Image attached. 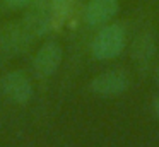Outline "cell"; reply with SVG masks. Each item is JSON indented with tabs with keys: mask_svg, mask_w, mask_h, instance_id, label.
Returning <instances> with one entry per match:
<instances>
[{
	"mask_svg": "<svg viewBox=\"0 0 159 147\" xmlns=\"http://www.w3.org/2000/svg\"><path fill=\"white\" fill-rule=\"evenodd\" d=\"M127 46V31L121 24H104L91 41V53L96 60H113Z\"/></svg>",
	"mask_w": 159,
	"mask_h": 147,
	"instance_id": "6da1fadb",
	"label": "cell"
},
{
	"mask_svg": "<svg viewBox=\"0 0 159 147\" xmlns=\"http://www.w3.org/2000/svg\"><path fill=\"white\" fill-rule=\"evenodd\" d=\"M128 85H130V77L127 72L121 68H113V70H106L96 75L91 80L89 89L101 98H115V96L123 94Z\"/></svg>",
	"mask_w": 159,
	"mask_h": 147,
	"instance_id": "7a4b0ae2",
	"label": "cell"
},
{
	"mask_svg": "<svg viewBox=\"0 0 159 147\" xmlns=\"http://www.w3.org/2000/svg\"><path fill=\"white\" fill-rule=\"evenodd\" d=\"M0 91L9 101L16 103V104H26L33 98L31 80L21 70L7 72L0 79Z\"/></svg>",
	"mask_w": 159,
	"mask_h": 147,
	"instance_id": "3957f363",
	"label": "cell"
},
{
	"mask_svg": "<svg viewBox=\"0 0 159 147\" xmlns=\"http://www.w3.org/2000/svg\"><path fill=\"white\" fill-rule=\"evenodd\" d=\"M31 41V34L22 24L9 22L0 27V51L9 57H17L24 53Z\"/></svg>",
	"mask_w": 159,
	"mask_h": 147,
	"instance_id": "277c9868",
	"label": "cell"
},
{
	"mask_svg": "<svg viewBox=\"0 0 159 147\" xmlns=\"http://www.w3.org/2000/svg\"><path fill=\"white\" fill-rule=\"evenodd\" d=\"M63 58V51L57 41H46L33 58V70L38 77L46 79L52 77L58 70Z\"/></svg>",
	"mask_w": 159,
	"mask_h": 147,
	"instance_id": "5b68a950",
	"label": "cell"
},
{
	"mask_svg": "<svg viewBox=\"0 0 159 147\" xmlns=\"http://www.w3.org/2000/svg\"><path fill=\"white\" fill-rule=\"evenodd\" d=\"M21 24L26 27V31L34 39V38L45 34L50 29V24H52V9L48 7V3L38 0L33 5H29V10L26 12Z\"/></svg>",
	"mask_w": 159,
	"mask_h": 147,
	"instance_id": "8992f818",
	"label": "cell"
},
{
	"mask_svg": "<svg viewBox=\"0 0 159 147\" xmlns=\"http://www.w3.org/2000/svg\"><path fill=\"white\" fill-rule=\"evenodd\" d=\"M118 0H89L84 9V21L87 26H104L118 14Z\"/></svg>",
	"mask_w": 159,
	"mask_h": 147,
	"instance_id": "52a82bcc",
	"label": "cell"
},
{
	"mask_svg": "<svg viewBox=\"0 0 159 147\" xmlns=\"http://www.w3.org/2000/svg\"><path fill=\"white\" fill-rule=\"evenodd\" d=\"M156 53V43L154 36L151 33H142L135 38L134 46H132V55L139 65H147L152 60Z\"/></svg>",
	"mask_w": 159,
	"mask_h": 147,
	"instance_id": "ba28073f",
	"label": "cell"
},
{
	"mask_svg": "<svg viewBox=\"0 0 159 147\" xmlns=\"http://www.w3.org/2000/svg\"><path fill=\"white\" fill-rule=\"evenodd\" d=\"M0 2L4 3L7 9H24V7H29L33 5L34 2H38V0H0Z\"/></svg>",
	"mask_w": 159,
	"mask_h": 147,
	"instance_id": "9c48e42d",
	"label": "cell"
},
{
	"mask_svg": "<svg viewBox=\"0 0 159 147\" xmlns=\"http://www.w3.org/2000/svg\"><path fill=\"white\" fill-rule=\"evenodd\" d=\"M152 109H154V115L157 116V120H159V96H156L154 101H152Z\"/></svg>",
	"mask_w": 159,
	"mask_h": 147,
	"instance_id": "30bf717a",
	"label": "cell"
},
{
	"mask_svg": "<svg viewBox=\"0 0 159 147\" xmlns=\"http://www.w3.org/2000/svg\"><path fill=\"white\" fill-rule=\"evenodd\" d=\"M156 80H157V84H159V67H157V70H156Z\"/></svg>",
	"mask_w": 159,
	"mask_h": 147,
	"instance_id": "8fae6325",
	"label": "cell"
}]
</instances>
